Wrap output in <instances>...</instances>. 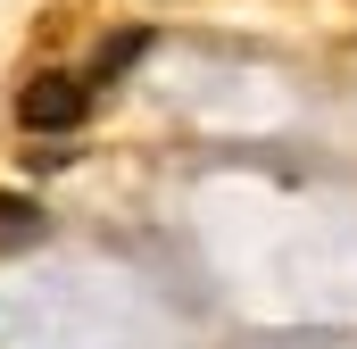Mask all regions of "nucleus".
I'll list each match as a JSON object with an SVG mask.
<instances>
[{"mask_svg": "<svg viewBox=\"0 0 357 349\" xmlns=\"http://www.w3.org/2000/svg\"><path fill=\"white\" fill-rule=\"evenodd\" d=\"M33 242H50V216H42V200H17V191H0V258H17V250H33Z\"/></svg>", "mask_w": 357, "mask_h": 349, "instance_id": "7ed1b4c3", "label": "nucleus"}, {"mask_svg": "<svg viewBox=\"0 0 357 349\" xmlns=\"http://www.w3.org/2000/svg\"><path fill=\"white\" fill-rule=\"evenodd\" d=\"M150 42L158 34H142V25H125V34H108L100 50H91V67H84V84H116V75H133L142 59H150Z\"/></svg>", "mask_w": 357, "mask_h": 349, "instance_id": "f03ea898", "label": "nucleus"}, {"mask_svg": "<svg viewBox=\"0 0 357 349\" xmlns=\"http://www.w3.org/2000/svg\"><path fill=\"white\" fill-rule=\"evenodd\" d=\"M84 117H91V84L67 75V67H42V75L17 84V125L25 133H75Z\"/></svg>", "mask_w": 357, "mask_h": 349, "instance_id": "f257e3e1", "label": "nucleus"}]
</instances>
